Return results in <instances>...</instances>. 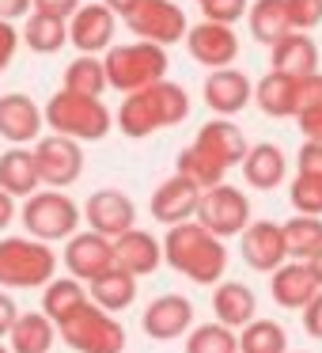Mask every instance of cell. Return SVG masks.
Instances as JSON below:
<instances>
[{
	"label": "cell",
	"instance_id": "51",
	"mask_svg": "<svg viewBox=\"0 0 322 353\" xmlns=\"http://www.w3.org/2000/svg\"><path fill=\"white\" fill-rule=\"evenodd\" d=\"M307 270H311L314 285H319V289H322V251H319V254H311V259H307Z\"/></svg>",
	"mask_w": 322,
	"mask_h": 353
},
{
	"label": "cell",
	"instance_id": "15",
	"mask_svg": "<svg viewBox=\"0 0 322 353\" xmlns=\"http://www.w3.org/2000/svg\"><path fill=\"white\" fill-rule=\"evenodd\" d=\"M0 137L12 148H27L42 137V107L23 92L0 95Z\"/></svg>",
	"mask_w": 322,
	"mask_h": 353
},
{
	"label": "cell",
	"instance_id": "23",
	"mask_svg": "<svg viewBox=\"0 0 322 353\" xmlns=\"http://www.w3.org/2000/svg\"><path fill=\"white\" fill-rule=\"evenodd\" d=\"M213 312L216 323L228 330H243L246 323L258 319V300H254V289L243 281H220L213 292Z\"/></svg>",
	"mask_w": 322,
	"mask_h": 353
},
{
	"label": "cell",
	"instance_id": "6",
	"mask_svg": "<svg viewBox=\"0 0 322 353\" xmlns=\"http://www.w3.org/2000/svg\"><path fill=\"white\" fill-rule=\"evenodd\" d=\"M57 338L72 353H125V327L92 300H84L69 319L57 323Z\"/></svg>",
	"mask_w": 322,
	"mask_h": 353
},
{
	"label": "cell",
	"instance_id": "28",
	"mask_svg": "<svg viewBox=\"0 0 322 353\" xmlns=\"http://www.w3.org/2000/svg\"><path fill=\"white\" fill-rule=\"evenodd\" d=\"M243 175H246V183L258 186V190H273V186H281L284 175H288V160H284V152L277 145H254L243 160Z\"/></svg>",
	"mask_w": 322,
	"mask_h": 353
},
{
	"label": "cell",
	"instance_id": "10",
	"mask_svg": "<svg viewBox=\"0 0 322 353\" xmlns=\"http://www.w3.org/2000/svg\"><path fill=\"white\" fill-rule=\"evenodd\" d=\"M31 156H34L39 183L54 186V190L72 186L80 175H84V148H80L76 141H69V137H57V133L39 137L34 148H31Z\"/></svg>",
	"mask_w": 322,
	"mask_h": 353
},
{
	"label": "cell",
	"instance_id": "3",
	"mask_svg": "<svg viewBox=\"0 0 322 353\" xmlns=\"http://www.w3.org/2000/svg\"><path fill=\"white\" fill-rule=\"evenodd\" d=\"M103 72H107V88L122 95L144 92V88L167 80V50L152 46V42H125V46H110L103 57Z\"/></svg>",
	"mask_w": 322,
	"mask_h": 353
},
{
	"label": "cell",
	"instance_id": "30",
	"mask_svg": "<svg viewBox=\"0 0 322 353\" xmlns=\"http://www.w3.org/2000/svg\"><path fill=\"white\" fill-rule=\"evenodd\" d=\"M246 19H250V34L261 46H277L284 34H292L284 0H254L250 8H246Z\"/></svg>",
	"mask_w": 322,
	"mask_h": 353
},
{
	"label": "cell",
	"instance_id": "8",
	"mask_svg": "<svg viewBox=\"0 0 322 353\" xmlns=\"http://www.w3.org/2000/svg\"><path fill=\"white\" fill-rule=\"evenodd\" d=\"M122 19H125V27L137 34V42H152V46H160V50L182 42L186 31H190L186 12L178 8L175 0H137Z\"/></svg>",
	"mask_w": 322,
	"mask_h": 353
},
{
	"label": "cell",
	"instance_id": "27",
	"mask_svg": "<svg viewBox=\"0 0 322 353\" xmlns=\"http://www.w3.org/2000/svg\"><path fill=\"white\" fill-rule=\"evenodd\" d=\"M39 186L42 183H39V171H34L31 148H8L0 156V190L8 194L12 201L39 194Z\"/></svg>",
	"mask_w": 322,
	"mask_h": 353
},
{
	"label": "cell",
	"instance_id": "45",
	"mask_svg": "<svg viewBox=\"0 0 322 353\" xmlns=\"http://www.w3.org/2000/svg\"><path fill=\"white\" fill-rule=\"evenodd\" d=\"M296 122H299V133H303L307 141L322 145V107H314V110H299Z\"/></svg>",
	"mask_w": 322,
	"mask_h": 353
},
{
	"label": "cell",
	"instance_id": "22",
	"mask_svg": "<svg viewBox=\"0 0 322 353\" xmlns=\"http://www.w3.org/2000/svg\"><path fill=\"white\" fill-rule=\"evenodd\" d=\"M269 289H273L277 304L288 307V312H303V307L322 292L319 285H314L307 262H284V266H277L273 277H269Z\"/></svg>",
	"mask_w": 322,
	"mask_h": 353
},
{
	"label": "cell",
	"instance_id": "35",
	"mask_svg": "<svg viewBox=\"0 0 322 353\" xmlns=\"http://www.w3.org/2000/svg\"><path fill=\"white\" fill-rule=\"evenodd\" d=\"M235 342H239V353H288V334L273 319L246 323L243 334H235Z\"/></svg>",
	"mask_w": 322,
	"mask_h": 353
},
{
	"label": "cell",
	"instance_id": "32",
	"mask_svg": "<svg viewBox=\"0 0 322 353\" xmlns=\"http://www.w3.org/2000/svg\"><path fill=\"white\" fill-rule=\"evenodd\" d=\"M84 300H87L84 281H76V277H54V281L46 285V292H42V315L57 327V323L69 319Z\"/></svg>",
	"mask_w": 322,
	"mask_h": 353
},
{
	"label": "cell",
	"instance_id": "11",
	"mask_svg": "<svg viewBox=\"0 0 322 353\" xmlns=\"http://www.w3.org/2000/svg\"><path fill=\"white\" fill-rule=\"evenodd\" d=\"M80 216L92 224L87 232L107 236V239H118L122 232L137 228V205H133L129 194H122V190H95L92 198L84 201Z\"/></svg>",
	"mask_w": 322,
	"mask_h": 353
},
{
	"label": "cell",
	"instance_id": "48",
	"mask_svg": "<svg viewBox=\"0 0 322 353\" xmlns=\"http://www.w3.org/2000/svg\"><path fill=\"white\" fill-rule=\"evenodd\" d=\"M16 300L8 296V292L0 289V338H8V330H12V323H16Z\"/></svg>",
	"mask_w": 322,
	"mask_h": 353
},
{
	"label": "cell",
	"instance_id": "5",
	"mask_svg": "<svg viewBox=\"0 0 322 353\" xmlns=\"http://www.w3.org/2000/svg\"><path fill=\"white\" fill-rule=\"evenodd\" d=\"M42 122L57 133V137L69 141H103L110 130H114V114L107 110L103 99H84V95H69L57 92L50 95L46 110H42Z\"/></svg>",
	"mask_w": 322,
	"mask_h": 353
},
{
	"label": "cell",
	"instance_id": "7",
	"mask_svg": "<svg viewBox=\"0 0 322 353\" xmlns=\"http://www.w3.org/2000/svg\"><path fill=\"white\" fill-rule=\"evenodd\" d=\"M19 221H23V228L31 239H39V243H57V239L76 236L84 216H80V205L65 190H39L23 201Z\"/></svg>",
	"mask_w": 322,
	"mask_h": 353
},
{
	"label": "cell",
	"instance_id": "41",
	"mask_svg": "<svg viewBox=\"0 0 322 353\" xmlns=\"http://www.w3.org/2000/svg\"><path fill=\"white\" fill-rule=\"evenodd\" d=\"M314 107H322V72L296 80V114L299 110H314Z\"/></svg>",
	"mask_w": 322,
	"mask_h": 353
},
{
	"label": "cell",
	"instance_id": "17",
	"mask_svg": "<svg viewBox=\"0 0 322 353\" xmlns=\"http://www.w3.org/2000/svg\"><path fill=\"white\" fill-rule=\"evenodd\" d=\"M140 327H144L148 338L155 342H171V338H182L186 330L193 327V304L178 292H167V296H155L152 304L140 315Z\"/></svg>",
	"mask_w": 322,
	"mask_h": 353
},
{
	"label": "cell",
	"instance_id": "26",
	"mask_svg": "<svg viewBox=\"0 0 322 353\" xmlns=\"http://www.w3.org/2000/svg\"><path fill=\"white\" fill-rule=\"evenodd\" d=\"M57 342V327L42 312L16 315L8 330V353H50Z\"/></svg>",
	"mask_w": 322,
	"mask_h": 353
},
{
	"label": "cell",
	"instance_id": "13",
	"mask_svg": "<svg viewBox=\"0 0 322 353\" xmlns=\"http://www.w3.org/2000/svg\"><path fill=\"white\" fill-rule=\"evenodd\" d=\"M186 50H190V57L197 65H205V69L216 72V69H228L239 57V34L231 31V27L205 23V19H201L197 27L186 31Z\"/></svg>",
	"mask_w": 322,
	"mask_h": 353
},
{
	"label": "cell",
	"instance_id": "21",
	"mask_svg": "<svg viewBox=\"0 0 322 353\" xmlns=\"http://www.w3.org/2000/svg\"><path fill=\"white\" fill-rule=\"evenodd\" d=\"M197 198H201L197 186L186 183V179H178V175H171L167 183H160L155 194H152V216L160 224H167V228L186 224L193 213H197Z\"/></svg>",
	"mask_w": 322,
	"mask_h": 353
},
{
	"label": "cell",
	"instance_id": "43",
	"mask_svg": "<svg viewBox=\"0 0 322 353\" xmlns=\"http://www.w3.org/2000/svg\"><path fill=\"white\" fill-rule=\"evenodd\" d=\"M296 171L299 175H311V179H322V145L303 141V148L296 156Z\"/></svg>",
	"mask_w": 322,
	"mask_h": 353
},
{
	"label": "cell",
	"instance_id": "40",
	"mask_svg": "<svg viewBox=\"0 0 322 353\" xmlns=\"http://www.w3.org/2000/svg\"><path fill=\"white\" fill-rule=\"evenodd\" d=\"M246 8H250V0H201L205 23H220V27H231L235 19H243Z\"/></svg>",
	"mask_w": 322,
	"mask_h": 353
},
{
	"label": "cell",
	"instance_id": "33",
	"mask_svg": "<svg viewBox=\"0 0 322 353\" xmlns=\"http://www.w3.org/2000/svg\"><path fill=\"white\" fill-rule=\"evenodd\" d=\"M281 236L288 259L307 262L311 254L322 251V216H292L288 224H281Z\"/></svg>",
	"mask_w": 322,
	"mask_h": 353
},
{
	"label": "cell",
	"instance_id": "46",
	"mask_svg": "<svg viewBox=\"0 0 322 353\" xmlns=\"http://www.w3.org/2000/svg\"><path fill=\"white\" fill-rule=\"evenodd\" d=\"M303 327H307V334H311V338H322V292L303 307Z\"/></svg>",
	"mask_w": 322,
	"mask_h": 353
},
{
	"label": "cell",
	"instance_id": "36",
	"mask_svg": "<svg viewBox=\"0 0 322 353\" xmlns=\"http://www.w3.org/2000/svg\"><path fill=\"white\" fill-rule=\"evenodd\" d=\"M175 175H178V179H186V183H193L197 190H208V186H220L228 171H220L213 160H208V156H201L197 148L190 145V148H182V152H178V160H175Z\"/></svg>",
	"mask_w": 322,
	"mask_h": 353
},
{
	"label": "cell",
	"instance_id": "12",
	"mask_svg": "<svg viewBox=\"0 0 322 353\" xmlns=\"http://www.w3.org/2000/svg\"><path fill=\"white\" fill-rule=\"evenodd\" d=\"M193 148H197L201 156H208L220 171L239 168V163L246 160V152H250L243 130H239L235 122H228V118H213L208 125H201L197 137H193Z\"/></svg>",
	"mask_w": 322,
	"mask_h": 353
},
{
	"label": "cell",
	"instance_id": "19",
	"mask_svg": "<svg viewBox=\"0 0 322 353\" xmlns=\"http://www.w3.org/2000/svg\"><path fill=\"white\" fill-rule=\"evenodd\" d=\"M110 243H114V266L125 270L129 277L155 274L160 262H163L160 239H155L152 232H144V228H129V232H122L118 239H110Z\"/></svg>",
	"mask_w": 322,
	"mask_h": 353
},
{
	"label": "cell",
	"instance_id": "20",
	"mask_svg": "<svg viewBox=\"0 0 322 353\" xmlns=\"http://www.w3.org/2000/svg\"><path fill=\"white\" fill-rule=\"evenodd\" d=\"M254 99V84L246 80V72L239 69H216L205 80V103L208 110H216L220 118H231Z\"/></svg>",
	"mask_w": 322,
	"mask_h": 353
},
{
	"label": "cell",
	"instance_id": "52",
	"mask_svg": "<svg viewBox=\"0 0 322 353\" xmlns=\"http://www.w3.org/2000/svg\"><path fill=\"white\" fill-rule=\"evenodd\" d=\"M0 353H8V345H4V342H0Z\"/></svg>",
	"mask_w": 322,
	"mask_h": 353
},
{
	"label": "cell",
	"instance_id": "25",
	"mask_svg": "<svg viewBox=\"0 0 322 353\" xmlns=\"http://www.w3.org/2000/svg\"><path fill=\"white\" fill-rule=\"evenodd\" d=\"M87 300L95 307H103L107 315L125 312V307L137 300V277H129L125 270L110 266L107 274H99L95 281H87Z\"/></svg>",
	"mask_w": 322,
	"mask_h": 353
},
{
	"label": "cell",
	"instance_id": "50",
	"mask_svg": "<svg viewBox=\"0 0 322 353\" xmlns=\"http://www.w3.org/2000/svg\"><path fill=\"white\" fill-rule=\"evenodd\" d=\"M133 4H137V0H103V8H110L114 16H125V12L133 8Z\"/></svg>",
	"mask_w": 322,
	"mask_h": 353
},
{
	"label": "cell",
	"instance_id": "47",
	"mask_svg": "<svg viewBox=\"0 0 322 353\" xmlns=\"http://www.w3.org/2000/svg\"><path fill=\"white\" fill-rule=\"evenodd\" d=\"M31 16V0H0V23H16Z\"/></svg>",
	"mask_w": 322,
	"mask_h": 353
},
{
	"label": "cell",
	"instance_id": "16",
	"mask_svg": "<svg viewBox=\"0 0 322 353\" xmlns=\"http://www.w3.org/2000/svg\"><path fill=\"white\" fill-rule=\"evenodd\" d=\"M114 27H118V16L110 8H103V4H80L76 16L69 19V42L80 54L95 57V54H103V50H110Z\"/></svg>",
	"mask_w": 322,
	"mask_h": 353
},
{
	"label": "cell",
	"instance_id": "42",
	"mask_svg": "<svg viewBox=\"0 0 322 353\" xmlns=\"http://www.w3.org/2000/svg\"><path fill=\"white\" fill-rule=\"evenodd\" d=\"M76 8H80V0H31V12L61 19V23H69V19L76 16Z\"/></svg>",
	"mask_w": 322,
	"mask_h": 353
},
{
	"label": "cell",
	"instance_id": "44",
	"mask_svg": "<svg viewBox=\"0 0 322 353\" xmlns=\"http://www.w3.org/2000/svg\"><path fill=\"white\" fill-rule=\"evenodd\" d=\"M16 50H19V31H16V23H0V72L12 65Z\"/></svg>",
	"mask_w": 322,
	"mask_h": 353
},
{
	"label": "cell",
	"instance_id": "49",
	"mask_svg": "<svg viewBox=\"0 0 322 353\" xmlns=\"http://www.w3.org/2000/svg\"><path fill=\"white\" fill-rule=\"evenodd\" d=\"M12 221H16V201H12V198H8V194L0 190V232L8 228V224H12Z\"/></svg>",
	"mask_w": 322,
	"mask_h": 353
},
{
	"label": "cell",
	"instance_id": "38",
	"mask_svg": "<svg viewBox=\"0 0 322 353\" xmlns=\"http://www.w3.org/2000/svg\"><path fill=\"white\" fill-rule=\"evenodd\" d=\"M288 201L299 216H322V179L296 175V183L288 190Z\"/></svg>",
	"mask_w": 322,
	"mask_h": 353
},
{
	"label": "cell",
	"instance_id": "2",
	"mask_svg": "<svg viewBox=\"0 0 322 353\" xmlns=\"http://www.w3.org/2000/svg\"><path fill=\"white\" fill-rule=\"evenodd\" d=\"M163 259L175 274L190 277L197 285H213L224 277L228 270V247L224 239L208 236L197 221H186V224H175L167 228V239H163Z\"/></svg>",
	"mask_w": 322,
	"mask_h": 353
},
{
	"label": "cell",
	"instance_id": "1",
	"mask_svg": "<svg viewBox=\"0 0 322 353\" xmlns=\"http://www.w3.org/2000/svg\"><path fill=\"white\" fill-rule=\"evenodd\" d=\"M186 114H190V95H186V88L171 84V80H160V84L144 88V92L125 95L114 122L125 137L140 141V137H152L155 130L178 125Z\"/></svg>",
	"mask_w": 322,
	"mask_h": 353
},
{
	"label": "cell",
	"instance_id": "29",
	"mask_svg": "<svg viewBox=\"0 0 322 353\" xmlns=\"http://www.w3.org/2000/svg\"><path fill=\"white\" fill-rule=\"evenodd\" d=\"M254 103L269 118H296V80L284 72H266L254 84Z\"/></svg>",
	"mask_w": 322,
	"mask_h": 353
},
{
	"label": "cell",
	"instance_id": "4",
	"mask_svg": "<svg viewBox=\"0 0 322 353\" xmlns=\"http://www.w3.org/2000/svg\"><path fill=\"white\" fill-rule=\"evenodd\" d=\"M57 274V254L50 243L31 236L0 239V289H46Z\"/></svg>",
	"mask_w": 322,
	"mask_h": 353
},
{
	"label": "cell",
	"instance_id": "34",
	"mask_svg": "<svg viewBox=\"0 0 322 353\" xmlns=\"http://www.w3.org/2000/svg\"><path fill=\"white\" fill-rule=\"evenodd\" d=\"M61 92L84 95V99H99V95L107 92V72H103V61H99V57L80 54L76 61L65 69V88H61Z\"/></svg>",
	"mask_w": 322,
	"mask_h": 353
},
{
	"label": "cell",
	"instance_id": "18",
	"mask_svg": "<svg viewBox=\"0 0 322 353\" xmlns=\"http://www.w3.org/2000/svg\"><path fill=\"white\" fill-rule=\"evenodd\" d=\"M243 262L250 270H261V274H273L277 266L288 262V251H284V236L281 224L273 221H250L243 228Z\"/></svg>",
	"mask_w": 322,
	"mask_h": 353
},
{
	"label": "cell",
	"instance_id": "24",
	"mask_svg": "<svg viewBox=\"0 0 322 353\" xmlns=\"http://www.w3.org/2000/svg\"><path fill=\"white\" fill-rule=\"evenodd\" d=\"M273 72H284L292 80H303L311 72H319V46L311 34H284L273 46Z\"/></svg>",
	"mask_w": 322,
	"mask_h": 353
},
{
	"label": "cell",
	"instance_id": "37",
	"mask_svg": "<svg viewBox=\"0 0 322 353\" xmlns=\"http://www.w3.org/2000/svg\"><path fill=\"white\" fill-rule=\"evenodd\" d=\"M186 353H239L235 330L220 327V323H201L186 338Z\"/></svg>",
	"mask_w": 322,
	"mask_h": 353
},
{
	"label": "cell",
	"instance_id": "9",
	"mask_svg": "<svg viewBox=\"0 0 322 353\" xmlns=\"http://www.w3.org/2000/svg\"><path fill=\"white\" fill-rule=\"evenodd\" d=\"M197 224L208 232V236L216 239H228V236H243V228L250 224V201H246V194L239 190V186H208V190H201L197 198Z\"/></svg>",
	"mask_w": 322,
	"mask_h": 353
},
{
	"label": "cell",
	"instance_id": "31",
	"mask_svg": "<svg viewBox=\"0 0 322 353\" xmlns=\"http://www.w3.org/2000/svg\"><path fill=\"white\" fill-rule=\"evenodd\" d=\"M19 42H23L27 50H34V54H42V57L61 54V50L69 46V23L31 12L27 23H23V31H19Z\"/></svg>",
	"mask_w": 322,
	"mask_h": 353
},
{
	"label": "cell",
	"instance_id": "39",
	"mask_svg": "<svg viewBox=\"0 0 322 353\" xmlns=\"http://www.w3.org/2000/svg\"><path fill=\"white\" fill-rule=\"evenodd\" d=\"M288 8V23L296 34H307L322 23V0H284Z\"/></svg>",
	"mask_w": 322,
	"mask_h": 353
},
{
	"label": "cell",
	"instance_id": "53",
	"mask_svg": "<svg viewBox=\"0 0 322 353\" xmlns=\"http://www.w3.org/2000/svg\"><path fill=\"white\" fill-rule=\"evenodd\" d=\"M197 4H201V0H197Z\"/></svg>",
	"mask_w": 322,
	"mask_h": 353
},
{
	"label": "cell",
	"instance_id": "14",
	"mask_svg": "<svg viewBox=\"0 0 322 353\" xmlns=\"http://www.w3.org/2000/svg\"><path fill=\"white\" fill-rule=\"evenodd\" d=\"M114 266V243L95 232H76L65 239V270L76 281H95L99 274Z\"/></svg>",
	"mask_w": 322,
	"mask_h": 353
}]
</instances>
